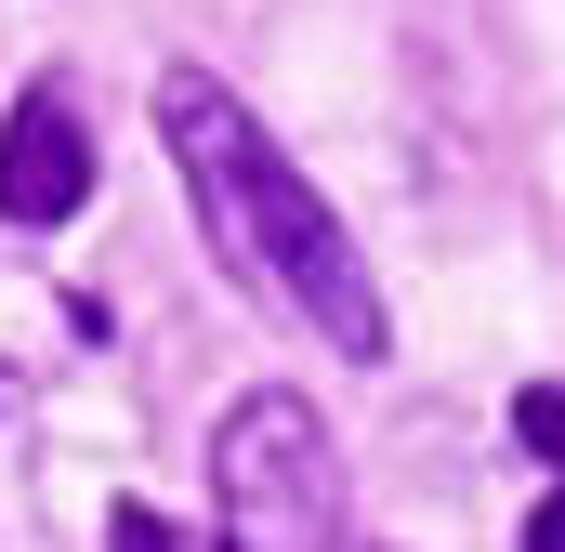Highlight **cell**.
Wrapping results in <instances>:
<instances>
[{"label": "cell", "mask_w": 565, "mask_h": 552, "mask_svg": "<svg viewBox=\"0 0 565 552\" xmlns=\"http://www.w3.org/2000/svg\"><path fill=\"white\" fill-rule=\"evenodd\" d=\"M158 132H171V171H184V198H198L211 251L250 276L264 302H289L329 355H395L382 289H369V264H355L342 211H329V198H316V184L277 158V132H264L224 79L171 66V79H158Z\"/></svg>", "instance_id": "6da1fadb"}, {"label": "cell", "mask_w": 565, "mask_h": 552, "mask_svg": "<svg viewBox=\"0 0 565 552\" xmlns=\"http://www.w3.org/2000/svg\"><path fill=\"white\" fill-rule=\"evenodd\" d=\"M211 487H224V552H342V474L302 395H250L224 421Z\"/></svg>", "instance_id": "7a4b0ae2"}, {"label": "cell", "mask_w": 565, "mask_h": 552, "mask_svg": "<svg viewBox=\"0 0 565 552\" xmlns=\"http://www.w3.org/2000/svg\"><path fill=\"white\" fill-rule=\"evenodd\" d=\"M93 198V132H79V106L66 93H26L13 119H0V224H66Z\"/></svg>", "instance_id": "3957f363"}, {"label": "cell", "mask_w": 565, "mask_h": 552, "mask_svg": "<svg viewBox=\"0 0 565 552\" xmlns=\"http://www.w3.org/2000/svg\"><path fill=\"white\" fill-rule=\"evenodd\" d=\"M106 540H119V552H198L171 513H158V500H119V513H106Z\"/></svg>", "instance_id": "277c9868"}, {"label": "cell", "mask_w": 565, "mask_h": 552, "mask_svg": "<svg viewBox=\"0 0 565 552\" xmlns=\"http://www.w3.org/2000/svg\"><path fill=\"white\" fill-rule=\"evenodd\" d=\"M513 434H526L540 460H553V447H565V395H553V382H526V395H513Z\"/></svg>", "instance_id": "5b68a950"}, {"label": "cell", "mask_w": 565, "mask_h": 552, "mask_svg": "<svg viewBox=\"0 0 565 552\" xmlns=\"http://www.w3.org/2000/svg\"><path fill=\"white\" fill-rule=\"evenodd\" d=\"M526 552H565V500H540V513H526Z\"/></svg>", "instance_id": "8992f818"}]
</instances>
